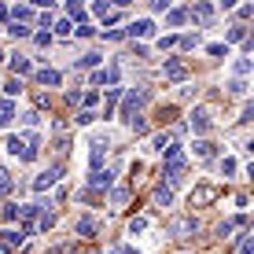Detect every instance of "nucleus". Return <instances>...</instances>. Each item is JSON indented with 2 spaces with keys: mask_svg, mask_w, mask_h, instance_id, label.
I'll return each instance as SVG.
<instances>
[{
  "mask_svg": "<svg viewBox=\"0 0 254 254\" xmlns=\"http://www.w3.org/2000/svg\"><path fill=\"white\" fill-rule=\"evenodd\" d=\"M111 254H136L133 247H111Z\"/></svg>",
  "mask_w": 254,
  "mask_h": 254,
  "instance_id": "49",
  "label": "nucleus"
},
{
  "mask_svg": "<svg viewBox=\"0 0 254 254\" xmlns=\"http://www.w3.org/2000/svg\"><path fill=\"white\" fill-rule=\"evenodd\" d=\"M155 19H136V22H129L126 26V37H155Z\"/></svg>",
  "mask_w": 254,
  "mask_h": 254,
  "instance_id": "6",
  "label": "nucleus"
},
{
  "mask_svg": "<svg viewBox=\"0 0 254 254\" xmlns=\"http://www.w3.org/2000/svg\"><path fill=\"white\" fill-rule=\"evenodd\" d=\"M229 92H232V96H247V81H232Z\"/></svg>",
  "mask_w": 254,
  "mask_h": 254,
  "instance_id": "42",
  "label": "nucleus"
},
{
  "mask_svg": "<svg viewBox=\"0 0 254 254\" xmlns=\"http://www.w3.org/2000/svg\"><path fill=\"white\" fill-rule=\"evenodd\" d=\"M52 225H56V214H48V210H45V214H41V221H37V229H41V232H48Z\"/></svg>",
  "mask_w": 254,
  "mask_h": 254,
  "instance_id": "37",
  "label": "nucleus"
},
{
  "mask_svg": "<svg viewBox=\"0 0 254 254\" xmlns=\"http://www.w3.org/2000/svg\"><path fill=\"white\" fill-rule=\"evenodd\" d=\"M140 232H147V217H133L129 221V236H140Z\"/></svg>",
  "mask_w": 254,
  "mask_h": 254,
  "instance_id": "32",
  "label": "nucleus"
},
{
  "mask_svg": "<svg viewBox=\"0 0 254 254\" xmlns=\"http://www.w3.org/2000/svg\"><path fill=\"white\" fill-rule=\"evenodd\" d=\"M92 122H96V111H81V115H77V126L81 129H89Z\"/></svg>",
  "mask_w": 254,
  "mask_h": 254,
  "instance_id": "38",
  "label": "nucleus"
},
{
  "mask_svg": "<svg viewBox=\"0 0 254 254\" xmlns=\"http://www.w3.org/2000/svg\"><path fill=\"white\" fill-rule=\"evenodd\" d=\"M4 92H7V100H15V96L22 92V81H19V77H11V81L4 85Z\"/></svg>",
  "mask_w": 254,
  "mask_h": 254,
  "instance_id": "35",
  "label": "nucleus"
},
{
  "mask_svg": "<svg viewBox=\"0 0 254 254\" xmlns=\"http://www.w3.org/2000/svg\"><path fill=\"white\" fill-rule=\"evenodd\" d=\"M22 243H26L22 229H4V232H0V247H4V251H15V247H22Z\"/></svg>",
  "mask_w": 254,
  "mask_h": 254,
  "instance_id": "10",
  "label": "nucleus"
},
{
  "mask_svg": "<svg viewBox=\"0 0 254 254\" xmlns=\"http://www.w3.org/2000/svg\"><path fill=\"white\" fill-rule=\"evenodd\" d=\"M4 147H7V151H11L15 159L22 162V155H26V140H22V136H7V144H4Z\"/></svg>",
  "mask_w": 254,
  "mask_h": 254,
  "instance_id": "22",
  "label": "nucleus"
},
{
  "mask_svg": "<svg viewBox=\"0 0 254 254\" xmlns=\"http://www.w3.org/2000/svg\"><path fill=\"white\" fill-rule=\"evenodd\" d=\"M118 77H122L118 66H103V70H96V74H92V81L96 85H107V89H118Z\"/></svg>",
  "mask_w": 254,
  "mask_h": 254,
  "instance_id": "8",
  "label": "nucleus"
},
{
  "mask_svg": "<svg viewBox=\"0 0 254 254\" xmlns=\"http://www.w3.org/2000/svg\"><path fill=\"white\" fill-rule=\"evenodd\" d=\"M59 177H63V166H48V170H41L37 173V181H33V191H37V195H41V191H48V188H56L59 185Z\"/></svg>",
  "mask_w": 254,
  "mask_h": 254,
  "instance_id": "4",
  "label": "nucleus"
},
{
  "mask_svg": "<svg viewBox=\"0 0 254 254\" xmlns=\"http://www.w3.org/2000/svg\"><path fill=\"white\" fill-rule=\"evenodd\" d=\"M191 151H195L199 159H210V155H214V144H210V140H195V144H191Z\"/></svg>",
  "mask_w": 254,
  "mask_h": 254,
  "instance_id": "28",
  "label": "nucleus"
},
{
  "mask_svg": "<svg viewBox=\"0 0 254 254\" xmlns=\"http://www.w3.org/2000/svg\"><path fill=\"white\" fill-rule=\"evenodd\" d=\"M236 41H247V26H232L229 30V45H236Z\"/></svg>",
  "mask_w": 254,
  "mask_h": 254,
  "instance_id": "34",
  "label": "nucleus"
},
{
  "mask_svg": "<svg viewBox=\"0 0 254 254\" xmlns=\"http://www.w3.org/2000/svg\"><path fill=\"white\" fill-rule=\"evenodd\" d=\"M251 251H254V236H251V232H243V236H240V247H236V254H251Z\"/></svg>",
  "mask_w": 254,
  "mask_h": 254,
  "instance_id": "29",
  "label": "nucleus"
},
{
  "mask_svg": "<svg viewBox=\"0 0 254 254\" xmlns=\"http://www.w3.org/2000/svg\"><path fill=\"white\" fill-rule=\"evenodd\" d=\"M122 37H126V30H107L103 33V41H122Z\"/></svg>",
  "mask_w": 254,
  "mask_h": 254,
  "instance_id": "47",
  "label": "nucleus"
},
{
  "mask_svg": "<svg viewBox=\"0 0 254 254\" xmlns=\"http://www.w3.org/2000/svg\"><path fill=\"white\" fill-rule=\"evenodd\" d=\"M0 19H7V7L4 4H0Z\"/></svg>",
  "mask_w": 254,
  "mask_h": 254,
  "instance_id": "50",
  "label": "nucleus"
},
{
  "mask_svg": "<svg viewBox=\"0 0 254 254\" xmlns=\"http://www.w3.org/2000/svg\"><path fill=\"white\" fill-rule=\"evenodd\" d=\"M37 85H45V89H59V85H63V74H59V70H37Z\"/></svg>",
  "mask_w": 254,
  "mask_h": 254,
  "instance_id": "13",
  "label": "nucleus"
},
{
  "mask_svg": "<svg viewBox=\"0 0 254 254\" xmlns=\"http://www.w3.org/2000/svg\"><path fill=\"white\" fill-rule=\"evenodd\" d=\"M111 203H115V206H126V203H129V188H115V191H111Z\"/></svg>",
  "mask_w": 254,
  "mask_h": 254,
  "instance_id": "30",
  "label": "nucleus"
},
{
  "mask_svg": "<svg viewBox=\"0 0 254 254\" xmlns=\"http://www.w3.org/2000/svg\"><path fill=\"white\" fill-rule=\"evenodd\" d=\"M236 173H240V162H236L232 155H225L221 159V177H236Z\"/></svg>",
  "mask_w": 254,
  "mask_h": 254,
  "instance_id": "27",
  "label": "nucleus"
},
{
  "mask_svg": "<svg viewBox=\"0 0 254 254\" xmlns=\"http://www.w3.org/2000/svg\"><path fill=\"white\" fill-rule=\"evenodd\" d=\"M155 206H173V188L170 185H159V188H155Z\"/></svg>",
  "mask_w": 254,
  "mask_h": 254,
  "instance_id": "18",
  "label": "nucleus"
},
{
  "mask_svg": "<svg viewBox=\"0 0 254 254\" xmlns=\"http://www.w3.org/2000/svg\"><path fill=\"white\" fill-rule=\"evenodd\" d=\"M195 232H199V217H195V214H177V217H170V236H173V240H191Z\"/></svg>",
  "mask_w": 254,
  "mask_h": 254,
  "instance_id": "2",
  "label": "nucleus"
},
{
  "mask_svg": "<svg viewBox=\"0 0 254 254\" xmlns=\"http://www.w3.org/2000/svg\"><path fill=\"white\" fill-rule=\"evenodd\" d=\"M15 118V100H0V129H7Z\"/></svg>",
  "mask_w": 254,
  "mask_h": 254,
  "instance_id": "19",
  "label": "nucleus"
},
{
  "mask_svg": "<svg viewBox=\"0 0 254 254\" xmlns=\"http://www.w3.org/2000/svg\"><path fill=\"white\" fill-rule=\"evenodd\" d=\"M92 11H96V15H100V19H107V15H111V11H115V7H111V4H96V7H92Z\"/></svg>",
  "mask_w": 254,
  "mask_h": 254,
  "instance_id": "46",
  "label": "nucleus"
},
{
  "mask_svg": "<svg viewBox=\"0 0 254 254\" xmlns=\"http://www.w3.org/2000/svg\"><path fill=\"white\" fill-rule=\"evenodd\" d=\"M185 22H188L185 7H170V11H166V26H185Z\"/></svg>",
  "mask_w": 254,
  "mask_h": 254,
  "instance_id": "21",
  "label": "nucleus"
},
{
  "mask_svg": "<svg viewBox=\"0 0 254 254\" xmlns=\"http://www.w3.org/2000/svg\"><path fill=\"white\" fill-rule=\"evenodd\" d=\"M89 191H96V195H100V191H107L111 185H115V173H111V170H96L92 173V177H89Z\"/></svg>",
  "mask_w": 254,
  "mask_h": 254,
  "instance_id": "9",
  "label": "nucleus"
},
{
  "mask_svg": "<svg viewBox=\"0 0 254 254\" xmlns=\"http://www.w3.org/2000/svg\"><path fill=\"white\" fill-rule=\"evenodd\" d=\"M185 166H188L185 151H181V147H170V151H166V170H162V177L170 181V185H177V181L185 177Z\"/></svg>",
  "mask_w": 254,
  "mask_h": 254,
  "instance_id": "3",
  "label": "nucleus"
},
{
  "mask_svg": "<svg viewBox=\"0 0 254 254\" xmlns=\"http://www.w3.org/2000/svg\"><path fill=\"white\" fill-rule=\"evenodd\" d=\"M111 155V133H92L89 136V170H103V162H107Z\"/></svg>",
  "mask_w": 254,
  "mask_h": 254,
  "instance_id": "1",
  "label": "nucleus"
},
{
  "mask_svg": "<svg viewBox=\"0 0 254 254\" xmlns=\"http://www.w3.org/2000/svg\"><path fill=\"white\" fill-rule=\"evenodd\" d=\"M118 100H122V89H107V100H103V118H115Z\"/></svg>",
  "mask_w": 254,
  "mask_h": 254,
  "instance_id": "16",
  "label": "nucleus"
},
{
  "mask_svg": "<svg viewBox=\"0 0 254 254\" xmlns=\"http://www.w3.org/2000/svg\"><path fill=\"white\" fill-rule=\"evenodd\" d=\"M177 45H181V48H195L199 37H191V33H188V37H177Z\"/></svg>",
  "mask_w": 254,
  "mask_h": 254,
  "instance_id": "45",
  "label": "nucleus"
},
{
  "mask_svg": "<svg viewBox=\"0 0 254 254\" xmlns=\"http://www.w3.org/2000/svg\"><path fill=\"white\" fill-rule=\"evenodd\" d=\"M240 221H243V217H229V221H221V225H217V236H229Z\"/></svg>",
  "mask_w": 254,
  "mask_h": 254,
  "instance_id": "36",
  "label": "nucleus"
},
{
  "mask_svg": "<svg viewBox=\"0 0 254 254\" xmlns=\"http://www.w3.org/2000/svg\"><path fill=\"white\" fill-rule=\"evenodd\" d=\"M214 199H217V188H210V185L191 191V206H206V203H214Z\"/></svg>",
  "mask_w": 254,
  "mask_h": 254,
  "instance_id": "12",
  "label": "nucleus"
},
{
  "mask_svg": "<svg viewBox=\"0 0 254 254\" xmlns=\"http://www.w3.org/2000/svg\"><path fill=\"white\" fill-rule=\"evenodd\" d=\"M100 63H103V56H100V52H89V56H81V59H77V66H81V70H96Z\"/></svg>",
  "mask_w": 254,
  "mask_h": 254,
  "instance_id": "25",
  "label": "nucleus"
},
{
  "mask_svg": "<svg viewBox=\"0 0 254 254\" xmlns=\"http://www.w3.org/2000/svg\"><path fill=\"white\" fill-rule=\"evenodd\" d=\"M162 74L170 77V81H185L188 77V66L181 63V59H166V66H162Z\"/></svg>",
  "mask_w": 254,
  "mask_h": 254,
  "instance_id": "11",
  "label": "nucleus"
},
{
  "mask_svg": "<svg viewBox=\"0 0 254 254\" xmlns=\"http://www.w3.org/2000/svg\"><path fill=\"white\" fill-rule=\"evenodd\" d=\"M159 48H162V52H166V48H177V33H170V37H162V41H159Z\"/></svg>",
  "mask_w": 254,
  "mask_h": 254,
  "instance_id": "44",
  "label": "nucleus"
},
{
  "mask_svg": "<svg viewBox=\"0 0 254 254\" xmlns=\"http://www.w3.org/2000/svg\"><path fill=\"white\" fill-rule=\"evenodd\" d=\"M22 122H26V126H41V111H26Z\"/></svg>",
  "mask_w": 254,
  "mask_h": 254,
  "instance_id": "41",
  "label": "nucleus"
},
{
  "mask_svg": "<svg viewBox=\"0 0 254 254\" xmlns=\"http://www.w3.org/2000/svg\"><path fill=\"white\" fill-rule=\"evenodd\" d=\"M7 33H11V37H30V26H7Z\"/></svg>",
  "mask_w": 254,
  "mask_h": 254,
  "instance_id": "40",
  "label": "nucleus"
},
{
  "mask_svg": "<svg viewBox=\"0 0 254 254\" xmlns=\"http://www.w3.org/2000/svg\"><path fill=\"white\" fill-rule=\"evenodd\" d=\"M188 126L195 129V133H210V129H214V118H210L206 107H195V111H191V118H188Z\"/></svg>",
  "mask_w": 254,
  "mask_h": 254,
  "instance_id": "7",
  "label": "nucleus"
},
{
  "mask_svg": "<svg viewBox=\"0 0 254 254\" xmlns=\"http://www.w3.org/2000/svg\"><path fill=\"white\" fill-rule=\"evenodd\" d=\"M206 52H210V56H217V59H221V56H229V45H210Z\"/></svg>",
  "mask_w": 254,
  "mask_h": 254,
  "instance_id": "43",
  "label": "nucleus"
},
{
  "mask_svg": "<svg viewBox=\"0 0 254 254\" xmlns=\"http://www.w3.org/2000/svg\"><path fill=\"white\" fill-rule=\"evenodd\" d=\"M188 15H191V19H195L199 26H210V22H214V7H210V4H195Z\"/></svg>",
  "mask_w": 254,
  "mask_h": 254,
  "instance_id": "14",
  "label": "nucleus"
},
{
  "mask_svg": "<svg viewBox=\"0 0 254 254\" xmlns=\"http://www.w3.org/2000/svg\"><path fill=\"white\" fill-rule=\"evenodd\" d=\"M7 15H11V22H15V26H26V22L33 19V7H30V4H15Z\"/></svg>",
  "mask_w": 254,
  "mask_h": 254,
  "instance_id": "15",
  "label": "nucleus"
},
{
  "mask_svg": "<svg viewBox=\"0 0 254 254\" xmlns=\"http://www.w3.org/2000/svg\"><path fill=\"white\" fill-rule=\"evenodd\" d=\"M129 129H133L136 136H144V133H147V122H144V118H133V122H129Z\"/></svg>",
  "mask_w": 254,
  "mask_h": 254,
  "instance_id": "39",
  "label": "nucleus"
},
{
  "mask_svg": "<svg viewBox=\"0 0 254 254\" xmlns=\"http://www.w3.org/2000/svg\"><path fill=\"white\" fill-rule=\"evenodd\" d=\"M232 74H236V81H243V77L251 74V59H247V56H240V59L232 63Z\"/></svg>",
  "mask_w": 254,
  "mask_h": 254,
  "instance_id": "24",
  "label": "nucleus"
},
{
  "mask_svg": "<svg viewBox=\"0 0 254 254\" xmlns=\"http://www.w3.org/2000/svg\"><path fill=\"white\" fill-rule=\"evenodd\" d=\"M173 147V136L170 133H155L151 136V151H170Z\"/></svg>",
  "mask_w": 254,
  "mask_h": 254,
  "instance_id": "23",
  "label": "nucleus"
},
{
  "mask_svg": "<svg viewBox=\"0 0 254 254\" xmlns=\"http://www.w3.org/2000/svg\"><path fill=\"white\" fill-rule=\"evenodd\" d=\"M11 70H15V74H30V70H33V63H30V59H26V56H11Z\"/></svg>",
  "mask_w": 254,
  "mask_h": 254,
  "instance_id": "26",
  "label": "nucleus"
},
{
  "mask_svg": "<svg viewBox=\"0 0 254 254\" xmlns=\"http://www.w3.org/2000/svg\"><path fill=\"white\" fill-rule=\"evenodd\" d=\"M11 188H15L11 170H7V166H0V199H7V195H11Z\"/></svg>",
  "mask_w": 254,
  "mask_h": 254,
  "instance_id": "20",
  "label": "nucleus"
},
{
  "mask_svg": "<svg viewBox=\"0 0 254 254\" xmlns=\"http://www.w3.org/2000/svg\"><path fill=\"white\" fill-rule=\"evenodd\" d=\"M144 103H147V92H129L126 100H122V118L133 122V118H136V111L144 107Z\"/></svg>",
  "mask_w": 254,
  "mask_h": 254,
  "instance_id": "5",
  "label": "nucleus"
},
{
  "mask_svg": "<svg viewBox=\"0 0 254 254\" xmlns=\"http://www.w3.org/2000/svg\"><path fill=\"white\" fill-rule=\"evenodd\" d=\"M66 15H70V22H74V19H85V7L77 4V0H70V4H66Z\"/></svg>",
  "mask_w": 254,
  "mask_h": 254,
  "instance_id": "33",
  "label": "nucleus"
},
{
  "mask_svg": "<svg viewBox=\"0 0 254 254\" xmlns=\"http://www.w3.org/2000/svg\"><path fill=\"white\" fill-rule=\"evenodd\" d=\"M96 229H100V225H96V217H77V236H81V240H89V236H96Z\"/></svg>",
  "mask_w": 254,
  "mask_h": 254,
  "instance_id": "17",
  "label": "nucleus"
},
{
  "mask_svg": "<svg viewBox=\"0 0 254 254\" xmlns=\"http://www.w3.org/2000/svg\"><path fill=\"white\" fill-rule=\"evenodd\" d=\"M70 33H74V22H70V19H59V22H56V37H70Z\"/></svg>",
  "mask_w": 254,
  "mask_h": 254,
  "instance_id": "31",
  "label": "nucleus"
},
{
  "mask_svg": "<svg viewBox=\"0 0 254 254\" xmlns=\"http://www.w3.org/2000/svg\"><path fill=\"white\" fill-rule=\"evenodd\" d=\"M37 45H41V48H48V45H52V33H48V30H41V33H37Z\"/></svg>",
  "mask_w": 254,
  "mask_h": 254,
  "instance_id": "48",
  "label": "nucleus"
}]
</instances>
